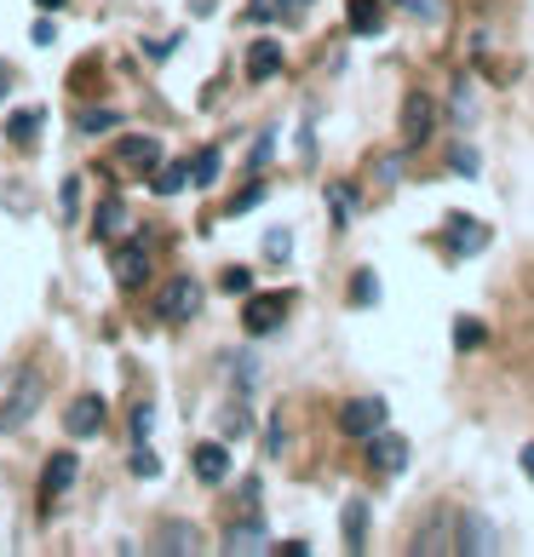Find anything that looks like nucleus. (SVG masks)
Instances as JSON below:
<instances>
[{"instance_id": "f257e3e1", "label": "nucleus", "mask_w": 534, "mask_h": 557, "mask_svg": "<svg viewBox=\"0 0 534 557\" xmlns=\"http://www.w3.org/2000/svg\"><path fill=\"white\" fill-rule=\"evenodd\" d=\"M40 397H47V380H40V368H12L7 380H0V431H17L35 420Z\"/></svg>"}, {"instance_id": "f03ea898", "label": "nucleus", "mask_w": 534, "mask_h": 557, "mask_svg": "<svg viewBox=\"0 0 534 557\" xmlns=\"http://www.w3.org/2000/svg\"><path fill=\"white\" fill-rule=\"evenodd\" d=\"M156 311L167 317V322H190L201 311V282H190V276L167 282V287H161V299H156Z\"/></svg>"}, {"instance_id": "7ed1b4c3", "label": "nucleus", "mask_w": 534, "mask_h": 557, "mask_svg": "<svg viewBox=\"0 0 534 557\" xmlns=\"http://www.w3.org/2000/svg\"><path fill=\"white\" fill-rule=\"evenodd\" d=\"M385 425V403L380 397H357L339 408V431L345 437H374V431Z\"/></svg>"}, {"instance_id": "20e7f679", "label": "nucleus", "mask_w": 534, "mask_h": 557, "mask_svg": "<svg viewBox=\"0 0 534 557\" xmlns=\"http://www.w3.org/2000/svg\"><path fill=\"white\" fill-rule=\"evenodd\" d=\"M287 294H259V299H248V311H241V322H248V334H271V327L287 317Z\"/></svg>"}, {"instance_id": "39448f33", "label": "nucleus", "mask_w": 534, "mask_h": 557, "mask_svg": "<svg viewBox=\"0 0 534 557\" xmlns=\"http://www.w3.org/2000/svg\"><path fill=\"white\" fill-rule=\"evenodd\" d=\"M144 276H150V247H144V242L115 247V282L121 287H138Z\"/></svg>"}, {"instance_id": "423d86ee", "label": "nucleus", "mask_w": 534, "mask_h": 557, "mask_svg": "<svg viewBox=\"0 0 534 557\" xmlns=\"http://www.w3.org/2000/svg\"><path fill=\"white\" fill-rule=\"evenodd\" d=\"M64 431H70V437H92V431H104V403H98V397H75L70 414H64Z\"/></svg>"}, {"instance_id": "0eeeda50", "label": "nucleus", "mask_w": 534, "mask_h": 557, "mask_svg": "<svg viewBox=\"0 0 534 557\" xmlns=\"http://www.w3.org/2000/svg\"><path fill=\"white\" fill-rule=\"evenodd\" d=\"M425 138H431V98L408 92V104H402V144H425Z\"/></svg>"}, {"instance_id": "6e6552de", "label": "nucleus", "mask_w": 534, "mask_h": 557, "mask_svg": "<svg viewBox=\"0 0 534 557\" xmlns=\"http://www.w3.org/2000/svg\"><path fill=\"white\" fill-rule=\"evenodd\" d=\"M448 247L455 253H477V247H488V224H477L471 213H455L448 219Z\"/></svg>"}, {"instance_id": "1a4fd4ad", "label": "nucleus", "mask_w": 534, "mask_h": 557, "mask_svg": "<svg viewBox=\"0 0 534 557\" xmlns=\"http://www.w3.org/2000/svg\"><path fill=\"white\" fill-rule=\"evenodd\" d=\"M156 552H167V557H190V552H201V534H196V523H161V534H156Z\"/></svg>"}, {"instance_id": "9d476101", "label": "nucleus", "mask_w": 534, "mask_h": 557, "mask_svg": "<svg viewBox=\"0 0 534 557\" xmlns=\"http://www.w3.org/2000/svg\"><path fill=\"white\" fill-rule=\"evenodd\" d=\"M455 552H465V557H483V552H495V529H488L477 511H465L460 518V546Z\"/></svg>"}, {"instance_id": "9b49d317", "label": "nucleus", "mask_w": 534, "mask_h": 557, "mask_svg": "<svg viewBox=\"0 0 534 557\" xmlns=\"http://www.w3.org/2000/svg\"><path fill=\"white\" fill-rule=\"evenodd\" d=\"M368 460H374L380 471H402V466H408V443H402V437H385V431H374V437H368Z\"/></svg>"}, {"instance_id": "f8f14e48", "label": "nucleus", "mask_w": 534, "mask_h": 557, "mask_svg": "<svg viewBox=\"0 0 534 557\" xmlns=\"http://www.w3.org/2000/svg\"><path fill=\"white\" fill-rule=\"evenodd\" d=\"M196 478L201 483H224V478H231V454H224L219 443H201L196 448Z\"/></svg>"}, {"instance_id": "ddd939ff", "label": "nucleus", "mask_w": 534, "mask_h": 557, "mask_svg": "<svg viewBox=\"0 0 534 557\" xmlns=\"http://www.w3.org/2000/svg\"><path fill=\"white\" fill-rule=\"evenodd\" d=\"M70 483H75V454H52L47 478H40V494H47V500H58V494H64Z\"/></svg>"}, {"instance_id": "4468645a", "label": "nucleus", "mask_w": 534, "mask_h": 557, "mask_svg": "<svg viewBox=\"0 0 534 557\" xmlns=\"http://www.w3.org/2000/svg\"><path fill=\"white\" fill-rule=\"evenodd\" d=\"M282 70V47L276 40H253V52H248V75L253 81H271Z\"/></svg>"}, {"instance_id": "2eb2a0df", "label": "nucleus", "mask_w": 534, "mask_h": 557, "mask_svg": "<svg viewBox=\"0 0 534 557\" xmlns=\"http://www.w3.org/2000/svg\"><path fill=\"white\" fill-rule=\"evenodd\" d=\"M121 161H127V168H138V173H150L156 161H161V144H156V138H127V144H121Z\"/></svg>"}, {"instance_id": "dca6fc26", "label": "nucleus", "mask_w": 534, "mask_h": 557, "mask_svg": "<svg viewBox=\"0 0 534 557\" xmlns=\"http://www.w3.org/2000/svg\"><path fill=\"white\" fill-rule=\"evenodd\" d=\"M224 552H236V557L264 552V529H259V523H236L231 534H224Z\"/></svg>"}, {"instance_id": "f3484780", "label": "nucleus", "mask_w": 534, "mask_h": 557, "mask_svg": "<svg viewBox=\"0 0 534 557\" xmlns=\"http://www.w3.org/2000/svg\"><path fill=\"white\" fill-rule=\"evenodd\" d=\"M380 24H385V17H380L374 0H351V29H357V35H374Z\"/></svg>"}, {"instance_id": "a211bd4d", "label": "nucleus", "mask_w": 534, "mask_h": 557, "mask_svg": "<svg viewBox=\"0 0 534 557\" xmlns=\"http://www.w3.org/2000/svg\"><path fill=\"white\" fill-rule=\"evenodd\" d=\"M121 224H127V208H121V201H104V208H98V236H121Z\"/></svg>"}, {"instance_id": "6ab92c4d", "label": "nucleus", "mask_w": 534, "mask_h": 557, "mask_svg": "<svg viewBox=\"0 0 534 557\" xmlns=\"http://www.w3.org/2000/svg\"><path fill=\"white\" fill-rule=\"evenodd\" d=\"M213 178H219V150H201L190 168V184H213Z\"/></svg>"}, {"instance_id": "aec40b11", "label": "nucleus", "mask_w": 534, "mask_h": 557, "mask_svg": "<svg viewBox=\"0 0 534 557\" xmlns=\"http://www.w3.org/2000/svg\"><path fill=\"white\" fill-rule=\"evenodd\" d=\"M184 184H190V168H167V173L156 178V190H161V196H173V190H184Z\"/></svg>"}, {"instance_id": "412c9836", "label": "nucleus", "mask_w": 534, "mask_h": 557, "mask_svg": "<svg viewBox=\"0 0 534 557\" xmlns=\"http://www.w3.org/2000/svg\"><path fill=\"white\" fill-rule=\"evenodd\" d=\"M351 294H357V305H374V299H380V282H374V276L362 271V276H357V287H351Z\"/></svg>"}, {"instance_id": "4be33fe9", "label": "nucleus", "mask_w": 534, "mask_h": 557, "mask_svg": "<svg viewBox=\"0 0 534 557\" xmlns=\"http://www.w3.org/2000/svg\"><path fill=\"white\" fill-rule=\"evenodd\" d=\"M35 127H40V115H35V110H24V115H12V138H29Z\"/></svg>"}, {"instance_id": "5701e85b", "label": "nucleus", "mask_w": 534, "mask_h": 557, "mask_svg": "<svg viewBox=\"0 0 534 557\" xmlns=\"http://www.w3.org/2000/svg\"><path fill=\"white\" fill-rule=\"evenodd\" d=\"M362 506H351V511H345V534H351V546H362Z\"/></svg>"}, {"instance_id": "b1692460", "label": "nucleus", "mask_w": 534, "mask_h": 557, "mask_svg": "<svg viewBox=\"0 0 534 557\" xmlns=\"http://www.w3.org/2000/svg\"><path fill=\"white\" fill-rule=\"evenodd\" d=\"M133 471H138V478H156L161 466H156V454H150V448H138V454H133Z\"/></svg>"}, {"instance_id": "393cba45", "label": "nucleus", "mask_w": 534, "mask_h": 557, "mask_svg": "<svg viewBox=\"0 0 534 557\" xmlns=\"http://www.w3.org/2000/svg\"><path fill=\"white\" fill-rule=\"evenodd\" d=\"M224 287H231V294H248V287H253V276L236 264V271H224Z\"/></svg>"}, {"instance_id": "a878e982", "label": "nucleus", "mask_w": 534, "mask_h": 557, "mask_svg": "<svg viewBox=\"0 0 534 557\" xmlns=\"http://www.w3.org/2000/svg\"><path fill=\"white\" fill-rule=\"evenodd\" d=\"M455 339H460V350H471V345H483V327H477V322H460Z\"/></svg>"}, {"instance_id": "bb28decb", "label": "nucleus", "mask_w": 534, "mask_h": 557, "mask_svg": "<svg viewBox=\"0 0 534 557\" xmlns=\"http://www.w3.org/2000/svg\"><path fill=\"white\" fill-rule=\"evenodd\" d=\"M523 478H534V448H523Z\"/></svg>"}, {"instance_id": "cd10ccee", "label": "nucleus", "mask_w": 534, "mask_h": 557, "mask_svg": "<svg viewBox=\"0 0 534 557\" xmlns=\"http://www.w3.org/2000/svg\"><path fill=\"white\" fill-rule=\"evenodd\" d=\"M7 87H12V75H7V64H0V98H7Z\"/></svg>"}, {"instance_id": "c85d7f7f", "label": "nucleus", "mask_w": 534, "mask_h": 557, "mask_svg": "<svg viewBox=\"0 0 534 557\" xmlns=\"http://www.w3.org/2000/svg\"><path fill=\"white\" fill-rule=\"evenodd\" d=\"M35 7H64V0H35Z\"/></svg>"}]
</instances>
